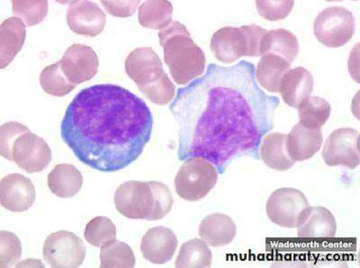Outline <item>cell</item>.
Returning a JSON list of instances; mask_svg holds the SVG:
<instances>
[{
    "mask_svg": "<svg viewBox=\"0 0 360 268\" xmlns=\"http://www.w3.org/2000/svg\"><path fill=\"white\" fill-rule=\"evenodd\" d=\"M260 156L270 169L285 171L295 164L288 148V135L274 132L266 135L260 146Z\"/></svg>",
    "mask_w": 360,
    "mask_h": 268,
    "instance_id": "cell-23",
    "label": "cell"
},
{
    "mask_svg": "<svg viewBox=\"0 0 360 268\" xmlns=\"http://www.w3.org/2000/svg\"><path fill=\"white\" fill-rule=\"evenodd\" d=\"M84 236L90 245L101 248L117 238V228L110 219L98 216L86 224Z\"/></svg>",
    "mask_w": 360,
    "mask_h": 268,
    "instance_id": "cell-31",
    "label": "cell"
},
{
    "mask_svg": "<svg viewBox=\"0 0 360 268\" xmlns=\"http://www.w3.org/2000/svg\"><path fill=\"white\" fill-rule=\"evenodd\" d=\"M214 57L224 63H234L247 56L245 34L243 27H224L215 32L211 40Z\"/></svg>",
    "mask_w": 360,
    "mask_h": 268,
    "instance_id": "cell-17",
    "label": "cell"
},
{
    "mask_svg": "<svg viewBox=\"0 0 360 268\" xmlns=\"http://www.w3.org/2000/svg\"><path fill=\"white\" fill-rule=\"evenodd\" d=\"M114 199L124 217L150 222L168 215L174 203L169 187L158 181H127L118 186Z\"/></svg>",
    "mask_w": 360,
    "mask_h": 268,
    "instance_id": "cell-3",
    "label": "cell"
},
{
    "mask_svg": "<svg viewBox=\"0 0 360 268\" xmlns=\"http://www.w3.org/2000/svg\"><path fill=\"white\" fill-rule=\"evenodd\" d=\"M22 256V245L17 235L0 231V267H11Z\"/></svg>",
    "mask_w": 360,
    "mask_h": 268,
    "instance_id": "cell-33",
    "label": "cell"
},
{
    "mask_svg": "<svg viewBox=\"0 0 360 268\" xmlns=\"http://www.w3.org/2000/svg\"><path fill=\"white\" fill-rule=\"evenodd\" d=\"M218 181V170L201 158L186 160L175 179L176 192L186 201H198L207 196Z\"/></svg>",
    "mask_w": 360,
    "mask_h": 268,
    "instance_id": "cell-6",
    "label": "cell"
},
{
    "mask_svg": "<svg viewBox=\"0 0 360 268\" xmlns=\"http://www.w3.org/2000/svg\"><path fill=\"white\" fill-rule=\"evenodd\" d=\"M51 160L49 145L43 138L29 132L18 138L13 146V161L25 172L39 173Z\"/></svg>",
    "mask_w": 360,
    "mask_h": 268,
    "instance_id": "cell-11",
    "label": "cell"
},
{
    "mask_svg": "<svg viewBox=\"0 0 360 268\" xmlns=\"http://www.w3.org/2000/svg\"><path fill=\"white\" fill-rule=\"evenodd\" d=\"M323 141L321 130L305 127L298 122L288 135L289 154L295 162L309 160L320 151Z\"/></svg>",
    "mask_w": 360,
    "mask_h": 268,
    "instance_id": "cell-21",
    "label": "cell"
},
{
    "mask_svg": "<svg viewBox=\"0 0 360 268\" xmlns=\"http://www.w3.org/2000/svg\"><path fill=\"white\" fill-rule=\"evenodd\" d=\"M309 203L300 190L284 187L276 190L266 202V212L270 221L283 228L297 227L302 212Z\"/></svg>",
    "mask_w": 360,
    "mask_h": 268,
    "instance_id": "cell-9",
    "label": "cell"
},
{
    "mask_svg": "<svg viewBox=\"0 0 360 268\" xmlns=\"http://www.w3.org/2000/svg\"><path fill=\"white\" fill-rule=\"evenodd\" d=\"M173 6L167 0H148L140 6L138 18L143 27L162 30L172 22Z\"/></svg>",
    "mask_w": 360,
    "mask_h": 268,
    "instance_id": "cell-26",
    "label": "cell"
},
{
    "mask_svg": "<svg viewBox=\"0 0 360 268\" xmlns=\"http://www.w3.org/2000/svg\"><path fill=\"white\" fill-rule=\"evenodd\" d=\"M262 56L274 54L282 57L292 64L299 53V43L297 37L285 29H276L268 31L262 41Z\"/></svg>",
    "mask_w": 360,
    "mask_h": 268,
    "instance_id": "cell-25",
    "label": "cell"
},
{
    "mask_svg": "<svg viewBox=\"0 0 360 268\" xmlns=\"http://www.w3.org/2000/svg\"><path fill=\"white\" fill-rule=\"evenodd\" d=\"M297 228L299 238L329 240L335 237L337 222L332 212L327 208L308 206L302 212Z\"/></svg>",
    "mask_w": 360,
    "mask_h": 268,
    "instance_id": "cell-16",
    "label": "cell"
},
{
    "mask_svg": "<svg viewBox=\"0 0 360 268\" xmlns=\"http://www.w3.org/2000/svg\"><path fill=\"white\" fill-rule=\"evenodd\" d=\"M101 267L133 268L135 257L131 248L122 241H112L101 247Z\"/></svg>",
    "mask_w": 360,
    "mask_h": 268,
    "instance_id": "cell-29",
    "label": "cell"
},
{
    "mask_svg": "<svg viewBox=\"0 0 360 268\" xmlns=\"http://www.w3.org/2000/svg\"><path fill=\"white\" fill-rule=\"evenodd\" d=\"M159 38L164 60L176 84L186 85L204 74V51L193 41L184 25L172 21L160 30Z\"/></svg>",
    "mask_w": 360,
    "mask_h": 268,
    "instance_id": "cell-4",
    "label": "cell"
},
{
    "mask_svg": "<svg viewBox=\"0 0 360 268\" xmlns=\"http://www.w3.org/2000/svg\"><path fill=\"white\" fill-rule=\"evenodd\" d=\"M146 103L112 84L82 89L68 106L60 132L77 159L96 170L115 172L137 160L152 137Z\"/></svg>",
    "mask_w": 360,
    "mask_h": 268,
    "instance_id": "cell-2",
    "label": "cell"
},
{
    "mask_svg": "<svg viewBox=\"0 0 360 268\" xmlns=\"http://www.w3.org/2000/svg\"><path fill=\"white\" fill-rule=\"evenodd\" d=\"M291 63L274 54L263 55L256 70V79L263 89L271 93H278L285 74Z\"/></svg>",
    "mask_w": 360,
    "mask_h": 268,
    "instance_id": "cell-24",
    "label": "cell"
},
{
    "mask_svg": "<svg viewBox=\"0 0 360 268\" xmlns=\"http://www.w3.org/2000/svg\"><path fill=\"white\" fill-rule=\"evenodd\" d=\"M27 25L22 19L12 17L0 25V68L9 65L24 46Z\"/></svg>",
    "mask_w": 360,
    "mask_h": 268,
    "instance_id": "cell-19",
    "label": "cell"
},
{
    "mask_svg": "<svg viewBox=\"0 0 360 268\" xmlns=\"http://www.w3.org/2000/svg\"><path fill=\"white\" fill-rule=\"evenodd\" d=\"M212 260L213 254L208 245L199 238H193L180 248L175 266L178 268L210 267Z\"/></svg>",
    "mask_w": 360,
    "mask_h": 268,
    "instance_id": "cell-27",
    "label": "cell"
},
{
    "mask_svg": "<svg viewBox=\"0 0 360 268\" xmlns=\"http://www.w3.org/2000/svg\"><path fill=\"white\" fill-rule=\"evenodd\" d=\"M43 256L51 267H79L84 262L86 247L82 238L72 232L60 231L48 236Z\"/></svg>",
    "mask_w": 360,
    "mask_h": 268,
    "instance_id": "cell-8",
    "label": "cell"
},
{
    "mask_svg": "<svg viewBox=\"0 0 360 268\" xmlns=\"http://www.w3.org/2000/svg\"><path fill=\"white\" fill-rule=\"evenodd\" d=\"M254 70L244 60L210 64L204 76L179 89L170 111L179 124L180 160L201 158L224 173L237 158L256 156L279 100L259 88Z\"/></svg>",
    "mask_w": 360,
    "mask_h": 268,
    "instance_id": "cell-1",
    "label": "cell"
},
{
    "mask_svg": "<svg viewBox=\"0 0 360 268\" xmlns=\"http://www.w3.org/2000/svg\"><path fill=\"white\" fill-rule=\"evenodd\" d=\"M359 132L352 128H340L327 138L323 158L328 166H343L354 170L360 162Z\"/></svg>",
    "mask_w": 360,
    "mask_h": 268,
    "instance_id": "cell-10",
    "label": "cell"
},
{
    "mask_svg": "<svg viewBox=\"0 0 360 268\" xmlns=\"http://www.w3.org/2000/svg\"><path fill=\"white\" fill-rule=\"evenodd\" d=\"M314 86V77L310 72L303 67H297L285 74L279 93L285 104L298 108L304 100L310 98Z\"/></svg>",
    "mask_w": 360,
    "mask_h": 268,
    "instance_id": "cell-18",
    "label": "cell"
},
{
    "mask_svg": "<svg viewBox=\"0 0 360 268\" xmlns=\"http://www.w3.org/2000/svg\"><path fill=\"white\" fill-rule=\"evenodd\" d=\"M299 119L305 127L321 130L330 115V105L319 96H310L298 108Z\"/></svg>",
    "mask_w": 360,
    "mask_h": 268,
    "instance_id": "cell-28",
    "label": "cell"
},
{
    "mask_svg": "<svg viewBox=\"0 0 360 268\" xmlns=\"http://www.w3.org/2000/svg\"><path fill=\"white\" fill-rule=\"evenodd\" d=\"M105 22V13L94 2L77 0L70 3L68 8V25L77 34L98 37L104 31Z\"/></svg>",
    "mask_w": 360,
    "mask_h": 268,
    "instance_id": "cell-13",
    "label": "cell"
},
{
    "mask_svg": "<svg viewBox=\"0 0 360 268\" xmlns=\"http://www.w3.org/2000/svg\"><path fill=\"white\" fill-rule=\"evenodd\" d=\"M31 132L18 122H9L0 127V153L6 160L13 161V146L19 136Z\"/></svg>",
    "mask_w": 360,
    "mask_h": 268,
    "instance_id": "cell-34",
    "label": "cell"
},
{
    "mask_svg": "<svg viewBox=\"0 0 360 268\" xmlns=\"http://www.w3.org/2000/svg\"><path fill=\"white\" fill-rule=\"evenodd\" d=\"M47 183L53 195L60 198H72L82 189L83 176L72 165L60 164L51 171Z\"/></svg>",
    "mask_w": 360,
    "mask_h": 268,
    "instance_id": "cell-22",
    "label": "cell"
},
{
    "mask_svg": "<svg viewBox=\"0 0 360 268\" xmlns=\"http://www.w3.org/2000/svg\"><path fill=\"white\" fill-rule=\"evenodd\" d=\"M60 63L64 75L75 85L89 82L98 72V55L86 45L72 44L68 48Z\"/></svg>",
    "mask_w": 360,
    "mask_h": 268,
    "instance_id": "cell-12",
    "label": "cell"
},
{
    "mask_svg": "<svg viewBox=\"0 0 360 268\" xmlns=\"http://www.w3.org/2000/svg\"><path fill=\"white\" fill-rule=\"evenodd\" d=\"M39 79L44 91L51 96H60V98L68 95L77 87L64 75L60 61L45 67L41 70Z\"/></svg>",
    "mask_w": 360,
    "mask_h": 268,
    "instance_id": "cell-30",
    "label": "cell"
},
{
    "mask_svg": "<svg viewBox=\"0 0 360 268\" xmlns=\"http://www.w3.org/2000/svg\"><path fill=\"white\" fill-rule=\"evenodd\" d=\"M355 18L342 6H332L321 11L314 25L315 37L330 48L348 44L355 33Z\"/></svg>",
    "mask_w": 360,
    "mask_h": 268,
    "instance_id": "cell-7",
    "label": "cell"
},
{
    "mask_svg": "<svg viewBox=\"0 0 360 268\" xmlns=\"http://www.w3.org/2000/svg\"><path fill=\"white\" fill-rule=\"evenodd\" d=\"M257 9L262 18L269 21L283 20L288 17L295 2L292 0H258L256 2Z\"/></svg>",
    "mask_w": 360,
    "mask_h": 268,
    "instance_id": "cell-35",
    "label": "cell"
},
{
    "mask_svg": "<svg viewBox=\"0 0 360 268\" xmlns=\"http://www.w3.org/2000/svg\"><path fill=\"white\" fill-rule=\"evenodd\" d=\"M176 248L178 238L174 232L162 226L148 231L141 243L143 257L155 264H166L172 260Z\"/></svg>",
    "mask_w": 360,
    "mask_h": 268,
    "instance_id": "cell-15",
    "label": "cell"
},
{
    "mask_svg": "<svg viewBox=\"0 0 360 268\" xmlns=\"http://www.w3.org/2000/svg\"><path fill=\"white\" fill-rule=\"evenodd\" d=\"M12 6L13 14L22 19L29 27L40 24L48 14V2L45 0H15Z\"/></svg>",
    "mask_w": 360,
    "mask_h": 268,
    "instance_id": "cell-32",
    "label": "cell"
},
{
    "mask_svg": "<svg viewBox=\"0 0 360 268\" xmlns=\"http://www.w3.org/2000/svg\"><path fill=\"white\" fill-rule=\"evenodd\" d=\"M35 201V189L28 177L15 173L6 176L0 182V203L8 211H27Z\"/></svg>",
    "mask_w": 360,
    "mask_h": 268,
    "instance_id": "cell-14",
    "label": "cell"
},
{
    "mask_svg": "<svg viewBox=\"0 0 360 268\" xmlns=\"http://www.w3.org/2000/svg\"><path fill=\"white\" fill-rule=\"evenodd\" d=\"M237 228L233 219L223 214L207 216L199 225L198 234L209 246L220 248L233 242Z\"/></svg>",
    "mask_w": 360,
    "mask_h": 268,
    "instance_id": "cell-20",
    "label": "cell"
},
{
    "mask_svg": "<svg viewBox=\"0 0 360 268\" xmlns=\"http://www.w3.org/2000/svg\"><path fill=\"white\" fill-rule=\"evenodd\" d=\"M125 72L154 104L167 105L175 98V85L164 72L162 60L152 48H137L131 51L125 60Z\"/></svg>",
    "mask_w": 360,
    "mask_h": 268,
    "instance_id": "cell-5",
    "label": "cell"
},
{
    "mask_svg": "<svg viewBox=\"0 0 360 268\" xmlns=\"http://www.w3.org/2000/svg\"><path fill=\"white\" fill-rule=\"evenodd\" d=\"M105 11L117 18H128L133 15L139 6V0H124V1H101Z\"/></svg>",
    "mask_w": 360,
    "mask_h": 268,
    "instance_id": "cell-36",
    "label": "cell"
}]
</instances>
